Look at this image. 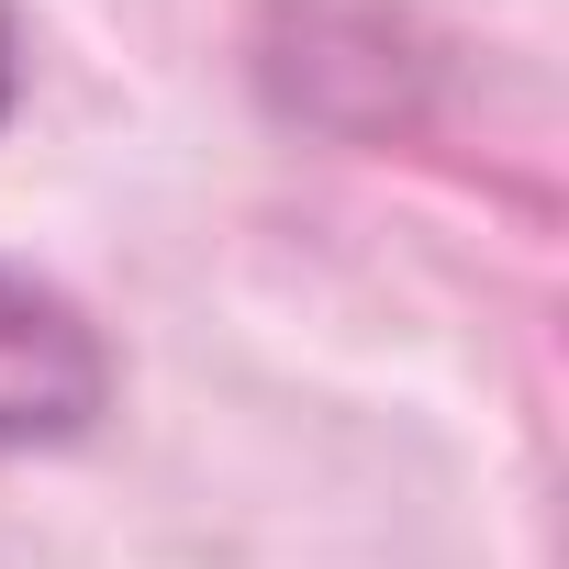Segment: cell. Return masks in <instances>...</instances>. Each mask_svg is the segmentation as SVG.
Here are the masks:
<instances>
[{"mask_svg":"<svg viewBox=\"0 0 569 569\" xmlns=\"http://www.w3.org/2000/svg\"><path fill=\"white\" fill-rule=\"evenodd\" d=\"M101 413H112V336L57 279L0 257V458L79 447Z\"/></svg>","mask_w":569,"mask_h":569,"instance_id":"cell-1","label":"cell"},{"mask_svg":"<svg viewBox=\"0 0 569 569\" xmlns=\"http://www.w3.org/2000/svg\"><path fill=\"white\" fill-rule=\"evenodd\" d=\"M12 90H23V57H12V12H0V123H12Z\"/></svg>","mask_w":569,"mask_h":569,"instance_id":"cell-2","label":"cell"}]
</instances>
